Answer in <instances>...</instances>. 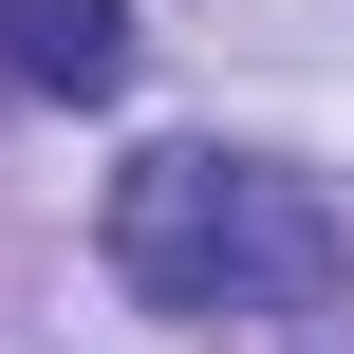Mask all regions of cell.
Returning a JSON list of instances; mask_svg holds the SVG:
<instances>
[{"label":"cell","instance_id":"cell-2","mask_svg":"<svg viewBox=\"0 0 354 354\" xmlns=\"http://www.w3.org/2000/svg\"><path fill=\"white\" fill-rule=\"evenodd\" d=\"M0 75H19V93H75V112H93V93L131 75V0H0Z\"/></svg>","mask_w":354,"mask_h":354},{"label":"cell","instance_id":"cell-1","mask_svg":"<svg viewBox=\"0 0 354 354\" xmlns=\"http://www.w3.org/2000/svg\"><path fill=\"white\" fill-rule=\"evenodd\" d=\"M93 243H112V280L149 317H261V299H317L336 280V224L261 149H131L112 205H93Z\"/></svg>","mask_w":354,"mask_h":354}]
</instances>
